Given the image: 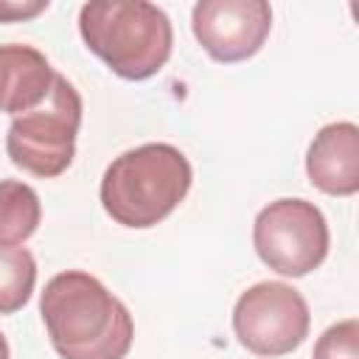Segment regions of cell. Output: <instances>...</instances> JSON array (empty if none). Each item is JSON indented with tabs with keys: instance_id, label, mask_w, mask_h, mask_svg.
Instances as JSON below:
<instances>
[{
	"instance_id": "1",
	"label": "cell",
	"mask_w": 359,
	"mask_h": 359,
	"mask_svg": "<svg viewBox=\"0 0 359 359\" xmlns=\"http://www.w3.org/2000/svg\"><path fill=\"white\" fill-rule=\"evenodd\" d=\"M39 314L62 359H123L135 339L129 309L81 269L59 272L45 283Z\"/></svg>"
},
{
	"instance_id": "8",
	"label": "cell",
	"mask_w": 359,
	"mask_h": 359,
	"mask_svg": "<svg viewBox=\"0 0 359 359\" xmlns=\"http://www.w3.org/2000/svg\"><path fill=\"white\" fill-rule=\"evenodd\" d=\"M306 174L328 196H353L359 191V129L351 121L323 126L306 151Z\"/></svg>"
},
{
	"instance_id": "13",
	"label": "cell",
	"mask_w": 359,
	"mask_h": 359,
	"mask_svg": "<svg viewBox=\"0 0 359 359\" xmlns=\"http://www.w3.org/2000/svg\"><path fill=\"white\" fill-rule=\"evenodd\" d=\"M48 0H0V22H22L48 11Z\"/></svg>"
},
{
	"instance_id": "9",
	"label": "cell",
	"mask_w": 359,
	"mask_h": 359,
	"mask_svg": "<svg viewBox=\"0 0 359 359\" xmlns=\"http://www.w3.org/2000/svg\"><path fill=\"white\" fill-rule=\"evenodd\" d=\"M53 79L56 70L42 50L31 45H0V112L20 115L39 107Z\"/></svg>"
},
{
	"instance_id": "10",
	"label": "cell",
	"mask_w": 359,
	"mask_h": 359,
	"mask_svg": "<svg viewBox=\"0 0 359 359\" xmlns=\"http://www.w3.org/2000/svg\"><path fill=\"white\" fill-rule=\"evenodd\" d=\"M42 219L39 196L20 180H0V247H20L28 241Z\"/></svg>"
},
{
	"instance_id": "11",
	"label": "cell",
	"mask_w": 359,
	"mask_h": 359,
	"mask_svg": "<svg viewBox=\"0 0 359 359\" xmlns=\"http://www.w3.org/2000/svg\"><path fill=\"white\" fill-rule=\"evenodd\" d=\"M36 283V261L25 247H0V314L20 311Z\"/></svg>"
},
{
	"instance_id": "2",
	"label": "cell",
	"mask_w": 359,
	"mask_h": 359,
	"mask_svg": "<svg viewBox=\"0 0 359 359\" xmlns=\"http://www.w3.org/2000/svg\"><path fill=\"white\" fill-rule=\"evenodd\" d=\"M194 168L171 143H143L115 157L101 177V205L123 227L160 224L188 196Z\"/></svg>"
},
{
	"instance_id": "3",
	"label": "cell",
	"mask_w": 359,
	"mask_h": 359,
	"mask_svg": "<svg viewBox=\"0 0 359 359\" xmlns=\"http://www.w3.org/2000/svg\"><path fill=\"white\" fill-rule=\"evenodd\" d=\"M84 45L121 79L143 81L171 56L174 28L168 14L146 0H93L79 11Z\"/></svg>"
},
{
	"instance_id": "6",
	"label": "cell",
	"mask_w": 359,
	"mask_h": 359,
	"mask_svg": "<svg viewBox=\"0 0 359 359\" xmlns=\"http://www.w3.org/2000/svg\"><path fill=\"white\" fill-rule=\"evenodd\" d=\"M311 314L306 297L283 280H261L238 294L233 306V331L241 348L275 359L297 351L309 337Z\"/></svg>"
},
{
	"instance_id": "4",
	"label": "cell",
	"mask_w": 359,
	"mask_h": 359,
	"mask_svg": "<svg viewBox=\"0 0 359 359\" xmlns=\"http://www.w3.org/2000/svg\"><path fill=\"white\" fill-rule=\"evenodd\" d=\"M81 126V95L56 73L48 98L11 118L6 151L11 163L34 177L50 180L70 168L76 154V135Z\"/></svg>"
},
{
	"instance_id": "14",
	"label": "cell",
	"mask_w": 359,
	"mask_h": 359,
	"mask_svg": "<svg viewBox=\"0 0 359 359\" xmlns=\"http://www.w3.org/2000/svg\"><path fill=\"white\" fill-rule=\"evenodd\" d=\"M11 353H8V342H6V337H3V331H0V359H8Z\"/></svg>"
},
{
	"instance_id": "5",
	"label": "cell",
	"mask_w": 359,
	"mask_h": 359,
	"mask_svg": "<svg viewBox=\"0 0 359 359\" xmlns=\"http://www.w3.org/2000/svg\"><path fill=\"white\" fill-rule=\"evenodd\" d=\"M328 222L309 199H275L258 210L252 244L258 258L286 278L314 272L328 255Z\"/></svg>"
},
{
	"instance_id": "7",
	"label": "cell",
	"mask_w": 359,
	"mask_h": 359,
	"mask_svg": "<svg viewBox=\"0 0 359 359\" xmlns=\"http://www.w3.org/2000/svg\"><path fill=\"white\" fill-rule=\"evenodd\" d=\"M191 28L210 59L233 65L264 48L272 8L264 0H199L191 11Z\"/></svg>"
},
{
	"instance_id": "12",
	"label": "cell",
	"mask_w": 359,
	"mask_h": 359,
	"mask_svg": "<svg viewBox=\"0 0 359 359\" xmlns=\"http://www.w3.org/2000/svg\"><path fill=\"white\" fill-rule=\"evenodd\" d=\"M314 359H359V320L348 317L325 328L314 345Z\"/></svg>"
}]
</instances>
